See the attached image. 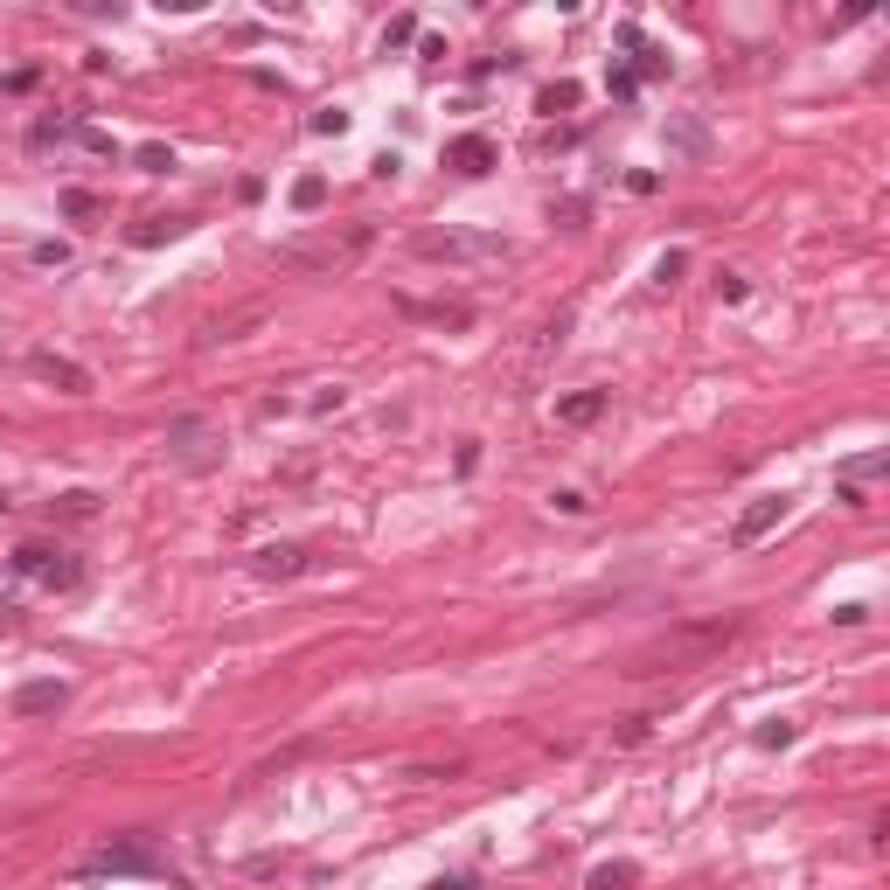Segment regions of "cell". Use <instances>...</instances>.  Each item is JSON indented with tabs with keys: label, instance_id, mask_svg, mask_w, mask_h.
I'll use <instances>...</instances> for the list:
<instances>
[{
	"label": "cell",
	"instance_id": "6da1fadb",
	"mask_svg": "<svg viewBox=\"0 0 890 890\" xmlns=\"http://www.w3.org/2000/svg\"><path fill=\"white\" fill-rule=\"evenodd\" d=\"M724 640H738V619H710V626H675V633L647 640V647H640V654L626 661V675H668V668H689V661L717 654Z\"/></svg>",
	"mask_w": 890,
	"mask_h": 890
},
{
	"label": "cell",
	"instance_id": "7a4b0ae2",
	"mask_svg": "<svg viewBox=\"0 0 890 890\" xmlns=\"http://www.w3.org/2000/svg\"><path fill=\"white\" fill-rule=\"evenodd\" d=\"M411 251L425 258V265H508L515 258V244L508 237H487V230H459V223H432V230H418L411 237Z\"/></svg>",
	"mask_w": 890,
	"mask_h": 890
},
{
	"label": "cell",
	"instance_id": "3957f363",
	"mask_svg": "<svg viewBox=\"0 0 890 890\" xmlns=\"http://www.w3.org/2000/svg\"><path fill=\"white\" fill-rule=\"evenodd\" d=\"M160 452H167V466H181V473H216L230 445H223V425H216V418L188 411V418H167Z\"/></svg>",
	"mask_w": 890,
	"mask_h": 890
},
{
	"label": "cell",
	"instance_id": "277c9868",
	"mask_svg": "<svg viewBox=\"0 0 890 890\" xmlns=\"http://www.w3.org/2000/svg\"><path fill=\"white\" fill-rule=\"evenodd\" d=\"M369 223H355V230H341V237H286L279 244V265H293V272H341L355 251H369Z\"/></svg>",
	"mask_w": 890,
	"mask_h": 890
},
{
	"label": "cell",
	"instance_id": "5b68a950",
	"mask_svg": "<svg viewBox=\"0 0 890 890\" xmlns=\"http://www.w3.org/2000/svg\"><path fill=\"white\" fill-rule=\"evenodd\" d=\"M160 870H167V863L153 856V842H133V835H126V842H98V849L77 863V877H160Z\"/></svg>",
	"mask_w": 890,
	"mask_h": 890
},
{
	"label": "cell",
	"instance_id": "8992f818",
	"mask_svg": "<svg viewBox=\"0 0 890 890\" xmlns=\"http://www.w3.org/2000/svg\"><path fill=\"white\" fill-rule=\"evenodd\" d=\"M244 571L265 578V585H286V578H299V571H313V550H306V543H265V550L244 557Z\"/></svg>",
	"mask_w": 890,
	"mask_h": 890
},
{
	"label": "cell",
	"instance_id": "52a82bcc",
	"mask_svg": "<svg viewBox=\"0 0 890 890\" xmlns=\"http://www.w3.org/2000/svg\"><path fill=\"white\" fill-rule=\"evenodd\" d=\"M14 571L21 578H42L49 592H70L84 571H77V557H63V550H42V543H28V550H14Z\"/></svg>",
	"mask_w": 890,
	"mask_h": 890
},
{
	"label": "cell",
	"instance_id": "ba28073f",
	"mask_svg": "<svg viewBox=\"0 0 890 890\" xmlns=\"http://www.w3.org/2000/svg\"><path fill=\"white\" fill-rule=\"evenodd\" d=\"M779 522H786V494H758V501H751V508L738 515V522H731V550H751V543H765Z\"/></svg>",
	"mask_w": 890,
	"mask_h": 890
},
{
	"label": "cell",
	"instance_id": "9c48e42d",
	"mask_svg": "<svg viewBox=\"0 0 890 890\" xmlns=\"http://www.w3.org/2000/svg\"><path fill=\"white\" fill-rule=\"evenodd\" d=\"M28 376H42V383L63 390V397H84V390H91V369L70 362V355H56V348H35V355H28Z\"/></svg>",
	"mask_w": 890,
	"mask_h": 890
},
{
	"label": "cell",
	"instance_id": "30bf717a",
	"mask_svg": "<svg viewBox=\"0 0 890 890\" xmlns=\"http://www.w3.org/2000/svg\"><path fill=\"white\" fill-rule=\"evenodd\" d=\"M7 710H14V717H56V710H70V682H56V675L21 682V689L7 696Z\"/></svg>",
	"mask_w": 890,
	"mask_h": 890
},
{
	"label": "cell",
	"instance_id": "8fae6325",
	"mask_svg": "<svg viewBox=\"0 0 890 890\" xmlns=\"http://www.w3.org/2000/svg\"><path fill=\"white\" fill-rule=\"evenodd\" d=\"M494 160H501V153H494L487 133H459V140H445V167H452V174H466V181H480Z\"/></svg>",
	"mask_w": 890,
	"mask_h": 890
},
{
	"label": "cell",
	"instance_id": "7c38bea8",
	"mask_svg": "<svg viewBox=\"0 0 890 890\" xmlns=\"http://www.w3.org/2000/svg\"><path fill=\"white\" fill-rule=\"evenodd\" d=\"M174 237H188V216H140V223L126 230V244H133V251H153V244H174Z\"/></svg>",
	"mask_w": 890,
	"mask_h": 890
},
{
	"label": "cell",
	"instance_id": "4fadbf2b",
	"mask_svg": "<svg viewBox=\"0 0 890 890\" xmlns=\"http://www.w3.org/2000/svg\"><path fill=\"white\" fill-rule=\"evenodd\" d=\"M605 404H612V390H571V397H557V425H592V418H605Z\"/></svg>",
	"mask_w": 890,
	"mask_h": 890
},
{
	"label": "cell",
	"instance_id": "5bb4252c",
	"mask_svg": "<svg viewBox=\"0 0 890 890\" xmlns=\"http://www.w3.org/2000/svg\"><path fill=\"white\" fill-rule=\"evenodd\" d=\"M585 890H640V863H598Z\"/></svg>",
	"mask_w": 890,
	"mask_h": 890
},
{
	"label": "cell",
	"instance_id": "9a60e30c",
	"mask_svg": "<svg viewBox=\"0 0 890 890\" xmlns=\"http://www.w3.org/2000/svg\"><path fill=\"white\" fill-rule=\"evenodd\" d=\"M49 515H70V522H91V515H98V494H91V487H70V494H56V501H49Z\"/></svg>",
	"mask_w": 890,
	"mask_h": 890
},
{
	"label": "cell",
	"instance_id": "2e32d148",
	"mask_svg": "<svg viewBox=\"0 0 890 890\" xmlns=\"http://www.w3.org/2000/svg\"><path fill=\"white\" fill-rule=\"evenodd\" d=\"M293 209H299V216L327 209V174H299V181H293Z\"/></svg>",
	"mask_w": 890,
	"mask_h": 890
},
{
	"label": "cell",
	"instance_id": "e0dca14e",
	"mask_svg": "<svg viewBox=\"0 0 890 890\" xmlns=\"http://www.w3.org/2000/svg\"><path fill=\"white\" fill-rule=\"evenodd\" d=\"M793 738H800V731H793L786 717H772V724H758V731H751V744H758V751H786Z\"/></svg>",
	"mask_w": 890,
	"mask_h": 890
},
{
	"label": "cell",
	"instance_id": "ac0fdd59",
	"mask_svg": "<svg viewBox=\"0 0 890 890\" xmlns=\"http://www.w3.org/2000/svg\"><path fill=\"white\" fill-rule=\"evenodd\" d=\"M877 473H890V452H863V459H849L842 466V480L856 487V480H877Z\"/></svg>",
	"mask_w": 890,
	"mask_h": 890
},
{
	"label": "cell",
	"instance_id": "d6986e66",
	"mask_svg": "<svg viewBox=\"0 0 890 890\" xmlns=\"http://www.w3.org/2000/svg\"><path fill=\"white\" fill-rule=\"evenodd\" d=\"M571 105H578V84H571V77H564V84H550V91L536 98V112H550V119H557V112H571Z\"/></svg>",
	"mask_w": 890,
	"mask_h": 890
},
{
	"label": "cell",
	"instance_id": "ffe728a7",
	"mask_svg": "<svg viewBox=\"0 0 890 890\" xmlns=\"http://www.w3.org/2000/svg\"><path fill=\"white\" fill-rule=\"evenodd\" d=\"M668 140H675V147H682V153H703V147H710L696 119H675V126H668Z\"/></svg>",
	"mask_w": 890,
	"mask_h": 890
},
{
	"label": "cell",
	"instance_id": "44dd1931",
	"mask_svg": "<svg viewBox=\"0 0 890 890\" xmlns=\"http://www.w3.org/2000/svg\"><path fill=\"white\" fill-rule=\"evenodd\" d=\"M647 731H654V717H619L612 724V744H647Z\"/></svg>",
	"mask_w": 890,
	"mask_h": 890
},
{
	"label": "cell",
	"instance_id": "7402d4cb",
	"mask_svg": "<svg viewBox=\"0 0 890 890\" xmlns=\"http://www.w3.org/2000/svg\"><path fill=\"white\" fill-rule=\"evenodd\" d=\"M313 133H320V140H341V133H348V112H341V105L313 112Z\"/></svg>",
	"mask_w": 890,
	"mask_h": 890
},
{
	"label": "cell",
	"instance_id": "603a6c76",
	"mask_svg": "<svg viewBox=\"0 0 890 890\" xmlns=\"http://www.w3.org/2000/svg\"><path fill=\"white\" fill-rule=\"evenodd\" d=\"M404 42H418V21H411V14H397V21L383 28V49H404Z\"/></svg>",
	"mask_w": 890,
	"mask_h": 890
},
{
	"label": "cell",
	"instance_id": "cb8c5ba5",
	"mask_svg": "<svg viewBox=\"0 0 890 890\" xmlns=\"http://www.w3.org/2000/svg\"><path fill=\"white\" fill-rule=\"evenodd\" d=\"M63 216H98V195L91 188H63Z\"/></svg>",
	"mask_w": 890,
	"mask_h": 890
},
{
	"label": "cell",
	"instance_id": "d4e9b609",
	"mask_svg": "<svg viewBox=\"0 0 890 890\" xmlns=\"http://www.w3.org/2000/svg\"><path fill=\"white\" fill-rule=\"evenodd\" d=\"M35 265H70V244H56V237H42V244H35Z\"/></svg>",
	"mask_w": 890,
	"mask_h": 890
},
{
	"label": "cell",
	"instance_id": "484cf974",
	"mask_svg": "<svg viewBox=\"0 0 890 890\" xmlns=\"http://www.w3.org/2000/svg\"><path fill=\"white\" fill-rule=\"evenodd\" d=\"M550 501H557V515H585V508H592V501H585V494H578V487H557V494H550Z\"/></svg>",
	"mask_w": 890,
	"mask_h": 890
},
{
	"label": "cell",
	"instance_id": "4316f807",
	"mask_svg": "<svg viewBox=\"0 0 890 890\" xmlns=\"http://www.w3.org/2000/svg\"><path fill=\"white\" fill-rule=\"evenodd\" d=\"M744 293H751V286H744L738 272H724V279H717V299H724V306H738V299H744Z\"/></svg>",
	"mask_w": 890,
	"mask_h": 890
},
{
	"label": "cell",
	"instance_id": "83f0119b",
	"mask_svg": "<svg viewBox=\"0 0 890 890\" xmlns=\"http://www.w3.org/2000/svg\"><path fill=\"white\" fill-rule=\"evenodd\" d=\"M140 167H147V174H167V167H174V153H167V147H140Z\"/></svg>",
	"mask_w": 890,
	"mask_h": 890
},
{
	"label": "cell",
	"instance_id": "f1b7e54d",
	"mask_svg": "<svg viewBox=\"0 0 890 890\" xmlns=\"http://www.w3.org/2000/svg\"><path fill=\"white\" fill-rule=\"evenodd\" d=\"M605 91H612V98H633L640 84H633V70H612V77H605Z\"/></svg>",
	"mask_w": 890,
	"mask_h": 890
},
{
	"label": "cell",
	"instance_id": "f546056e",
	"mask_svg": "<svg viewBox=\"0 0 890 890\" xmlns=\"http://www.w3.org/2000/svg\"><path fill=\"white\" fill-rule=\"evenodd\" d=\"M425 890H466V877H439V884H425Z\"/></svg>",
	"mask_w": 890,
	"mask_h": 890
}]
</instances>
